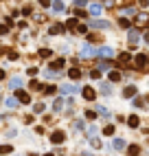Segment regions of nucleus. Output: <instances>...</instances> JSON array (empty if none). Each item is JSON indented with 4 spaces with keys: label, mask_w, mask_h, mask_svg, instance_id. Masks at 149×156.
Segmentation results:
<instances>
[{
    "label": "nucleus",
    "mask_w": 149,
    "mask_h": 156,
    "mask_svg": "<svg viewBox=\"0 0 149 156\" xmlns=\"http://www.w3.org/2000/svg\"><path fill=\"white\" fill-rule=\"evenodd\" d=\"M74 128H77V130H86V123H83V121H79V119H77V121H74Z\"/></svg>",
    "instance_id": "cd10ccee"
},
{
    "label": "nucleus",
    "mask_w": 149,
    "mask_h": 156,
    "mask_svg": "<svg viewBox=\"0 0 149 156\" xmlns=\"http://www.w3.org/2000/svg\"><path fill=\"white\" fill-rule=\"evenodd\" d=\"M40 55H42V57H50V51H48V49H42Z\"/></svg>",
    "instance_id": "e433bc0d"
},
{
    "label": "nucleus",
    "mask_w": 149,
    "mask_h": 156,
    "mask_svg": "<svg viewBox=\"0 0 149 156\" xmlns=\"http://www.w3.org/2000/svg\"><path fill=\"white\" fill-rule=\"evenodd\" d=\"M90 26H92V29H108L110 22H105V20H97V22H92Z\"/></svg>",
    "instance_id": "0eeeda50"
},
{
    "label": "nucleus",
    "mask_w": 149,
    "mask_h": 156,
    "mask_svg": "<svg viewBox=\"0 0 149 156\" xmlns=\"http://www.w3.org/2000/svg\"><path fill=\"white\" fill-rule=\"evenodd\" d=\"M127 123H129V128H138L140 121H138V116H136V114H132V116L127 119Z\"/></svg>",
    "instance_id": "f8f14e48"
},
{
    "label": "nucleus",
    "mask_w": 149,
    "mask_h": 156,
    "mask_svg": "<svg viewBox=\"0 0 149 156\" xmlns=\"http://www.w3.org/2000/svg\"><path fill=\"white\" fill-rule=\"evenodd\" d=\"M50 5H53V11H57V13H59V11H64V0H55V2H50Z\"/></svg>",
    "instance_id": "6e6552de"
},
{
    "label": "nucleus",
    "mask_w": 149,
    "mask_h": 156,
    "mask_svg": "<svg viewBox=\"0 0 149 156\" xmlns=\"http://www.w3.org/2000/svg\"><path fill=\"white\" fill-rule=\"evenodd\" d=\"M86 119H97V110H86Z\"/></svg>",
    "instance_id": "393cba45"
},
{
    "label": "nucleus",
    "mask_w": 149,
    "mask_h": 156,
    "mask_svg": "<svg viewBox=\"0 0 149 156\" xmlns=\"http://www.w3.org/2000/svg\"><path fill=\"white\" fill-rule=\"evenodd\" d=\"M123 95H125V97H134V95H136V88H134V86H127Z\"/></svg>",
    "instance_id": "a211bd4d"
},
{
    "label": "nucleus",
    "mask_w": 149,
    "mask_h": 156,
    "mask_svg": "<svg viewBox=\"0 0 149 156\" xmlns=\"http://www.w3.org/2000/svg\"><path fill=\"white\" fill-rule=\"evenodd\" d=\"M119 24L123 26V29H129V20H127V18H121V20H119Z\"/></svg>",
    "instance_id": "bb28decb"
},
{
    "label": "nucleus",
    "mask_w": 149,
    "mask_h": 156,
    "mask_svg": "<svg viewBox=\"0 0 149 156\" xmlns=\"http://www.w3.org/2000/svg\"><path fill=\"white\" fill-rule=\"evenodd\" d=\"M40 5L46 9V7H50V0H40Z\"/></svg>",
    "instance_id": "ea45409f"
},
{
    "label": "nucleus",
    "mask_w": 149,
    "mask_h": 156,
    "mask_svg": "<svg viewBox=\"0 0 149 156\" xmlns=\"http://www.w3.org/2000/svg\"><path fill=\"white\" fill-rule=\"evenodd\" d=\"M136 20H138V24H147V22H149V15L147 13H138V15H136Z\"/></svg>",
    "instance_id": "ddd939ff"
},
{
    "label": "nucleus",
    "mask_w": 149,
    "mask_h": 156,
    "mask_svg": "<svg viewBox=\"0 0 149 156\" xmlns=\"http://www.w3.org/2000/svg\"><path fill=\"white\" fill-rule=\"evenodd\" d=\"M97 55L105 57V60H112V57H114V51L110 49V46H101V49H97Z\"/></svg>",
    "instance_id": "f257e3e1"
},
{
    "label": "nucleus",
    "mask_w": 149,
    "mask_h": 156,
    "mask_svg": "<svg viewBox=\"0 0 149 156\" xmlns=\"http://www.w3.org/2000/svg\"><path fill=\"white\" fill-rule=\"evenodd\" d=\"M5 103H7V108H15V106H18V99H13V97H9V99H7Z\"/></svg>",
    "instance_id": "412c9836"
},
{
    "label": "nucleus",
    "mask_w": 149,
    "mask_h": 156,
    "mask_svg": "<svg viewBox=\"0 0 149 156\" xmlns=\"http://www.w3.org/2000/svg\"><path fill=\"white\" fill-rule=\"evenodd\" d=\"M112 147H114V150H123V147H125V141H123V139H114Z\"/></svg>",
    "instance_id": "2eb2a0df"
},
{
    "label": "nucleus",
    "mask_w": 149,
    "mask_h": 156,
    "mask_svg": "<svg viewBox=\"0 0 149 156\" xmlns=\"http://www.w3.org/2000/svg\"><path fill=\"white\" fill-rule=\"evenodd\" d=\"M0 79H5V71H0Z\"/></svg>",
    "instance_id": "79ce46f5"
},
{
    "label": "nucleus",
    "mask_w": 149,
    "mask_h": 156,
    "mask_svg": "<svg viewBox=\"0 0 149 156\" xmlns=\"http://www.w3.org/2000/svg\"><path fill=\"white\" fill-rule=\"evenodd\" d=\"M145 42H149V33H147V35H145Z\"/></svg>",
    "instance_id": "37998d69"
},
{
    "label": "nucleus",
    "mask_w": 149,
    "mask_h": 156,
    "mask_svg": "<svg viewBox=\"0 0 149 156\" xmlns=\"http://www.w3.org/2000/svg\"><path fill=\"white\" fill-rule=\"evenodd\" d=\"M127 37H129V44H132V46H134V44H138V42H140V33H138V31H134V29H129Z\"/></svg>",
    "instance_id": "7ed1b4c3"
},
{
    "label": "nucleus",
    "mask_w": 149,
    "mask_h": 156,
    "mask_svg": "<svg viewBox=\"0 0 149 156\" xmlns=\"http://www.w3.org/2000/svg\"><path fill=\"white\" fill-rule=\"evenodd\" d=\"M18 101H20V103H29V95H26V92H22V90H18Z\"/></svg>",
    "instance_id": "9b49d317"
},
{
    "label": "nucleus",
    "mask_w": 149,
    "mask_h": 156,
    "mask_svg": "<svg viewBox=\"0 0 149 156\" xmlns=\"http://www.w3.org/2000/svg\"><path fill=\"white\" fill-rule=\"evenodd\" d=\"M44 156H53V154H44Z\"/></svg>",
    "instance_id": "c03bdc74"
},
{
    "label": "nucleus",
    "mask_w": 149,
    "mask_h": 156,
    "mask_svg": "<svg viewBox=\"0 0 149 156\" xmlns=\"http://www.w3.org/2000/svg\"><path fill=\"white\" fill-rule=\"evenodd\" d=\"M64 139H66V134L61 130H57V132H53V134H50V141L53 143H64Z\"/></svg>",
    "instance_id": "20e7f679"
},
{
    "label": "nucleus",
    "mask_w": 149,
    "mask_h": 156,
    "mask_svg": "<svg viewBox=\"0 0 149 156\" xmlns=\"http://www.w3.org/2000/svg\"><path fill=\"white\" fill-rule=\"evenodd\" d=\"M103 134L112 136V134H114V125H105V128H103Z\"/></svg>",
    "instance_id": "a878e982"
},
{
    "label": "nucleus",
    "mask_w": 149,
    "mask_h": 156,
    "mask_svg": "<svg viewBox=\"0 0 149 156\" xmlns=\"http://www.w3.org/2000/svg\"><path fill=\"white\" fill-rule=\"evenodd\" d=\"M72 79H81V73H79V68H70V73H68Z\"/></svg>",
    "instance_id": "f3484780"
},
{
    "label": "nucleus",
    "mask_w": 149,
    "mask_h": 156,
    "mask_svg": "<svg viewBox=\"0 0 149 156\" xmlns=\"http://www.w3.org/2000/svg\"><path fill=\"white\" fill-rule=\"evenodd\" d=\"M81 57H97V49H95V46H90V44L81 46Z\"/></svg>",
    "instance_id": "f03ea898"
},
{
    "label": "nucleus",
    "mask_w": 149,
    "mask_h": 156,
    "mask_svg": "<svg viewBox=\"0 0 149 156\" xmlns=\"http://www.w3.org/2000/svg\"><path fill=\"white\" fill-rule=\"evenodd\" d=\"M99 112H101V116H110V112H108V108H103V106H99Z\"/></svg>",
    "instance_id": "2f4dec72"
},
{
    "label": "nucleus",
    "mask_w": 149,
    "mask_h": 156,
    "mask_svg": "<svg viewBox=\"0 0 149 156\" xmlns=\"http://www.w3.org/2000/svg\"><path fill=\"white\" fill-rule=\"evenodd\" d=\"M61 66H64V60H57V62H53V64H50V68H53V71H57V68H61Z\"/></svg>",
    "instance_id": "b1692460"
},
{
    "label": "nucleus",
    "mask_w": 149,
    "mask_h": 156,
    "mask_svg": "<svg viewBox=\"0 0 149 156\" xmlns=\"http://www.w3.org/2000/svg\"><path fill=\"white\" fill-rule=\"evenodd\" d=\"M7 31H9V24H0V35H5Z\"/></svg>",
    "instance_id": "473e14b6"
},
{
    "label": "nucleus",
    "mask_w": 149,
    "mask_h": 156,
    "mask_svg": "<svg viewBox=\"0 0 149 156\" xmlns=\"http://www.w3.org/2000/svg\"><path fill=\"white\" fill-rule=\"evenodd\" d=\"M97 97V92H95V88H90V86H86L83 88V99H88V101H92Z\"/></svg>",
    "instance_id": "39448f33"
},
{
    "label": "nucleus",
    "mask_w": 149,
    "mask_h": 156,
    "mask_svg": "<svg viewBox=\"0 0 149 156\" xmlns=\"http://www.w3.org/2000/svg\"><path fill=\"white\" fill-rule=\"evenodd\" d=\"M22 86V79L20 77H13V79H11V88H20Z\"/></svg>",
    "instance_id": "aec40b11"
},
{
    "label": "nucleus",
    "mask_w": 149,
    "mask_h": 156,
    "mask_svg": "<svg viewBox=\"0 0 149 156\" xmlns=\"http://www.w3.org/2000/svg\"><path fill=\"white\" fill-rule=\"evenodd\" d=\"M44 92H46V95H53V92H55V86H46Z\"/></svg>",
    "instance_id": "72a5a7b5"
},
{
    "label": "nucleus",
    "mask_w": 149,
    "mask_h": 156,
    "mask_svg": "<svg viewBox=\"0 0 149 156\" xmlns=\"http://www.w3.org/2000/svg\"><path fill=\"white\" fill-rule=\"evenodd\" d=\"M129 57H132L129 53H121V57H119V60H121V62H129Z\"/></svg>",
    "instance_id": "7c9ffc66"
},
{
    "label": "nucleus",
    "mask_w": 149,
    "mask_h": 156,
    "mask_svg": "<svg viewBox=\"0 0 149 156\" xmlns=\"http://www.w3.org/2000/svg\"><path fill=\"white\" fill-rule=\"evenodd\" d=\"M145 64H147V55H143V53H140V55H136V66H138V68H143Z\"/></svg>",
    "instance_id": "1a4fd4ad"
},
{
    "label": "nucleus",
    "mask_w": 149,
    "mask_h": 156,
    "mask_svg": "<svg viewBox=\"0 0 149 156\" xmlns=\"http://www.w3.org/2000/svg\"><path fill=\"white\" fill-rule=\"evenodd\" d=\"M147 62H149V57H147Z\"/></svg>",
    "instance_id": "a18cd8bd"
},
{
    "label": "nucleus",
    "mask_w": 149,
    "mask_h": 156,
    "mask_svg": "<svg viewBox=\"0 0 149 156\" xmlns=\"http://www.w3.org/2000/svg\"><path fill=\"white\" fill-rule=\"evenodd\" d=\"M92 147H99L101 150V139H95V136H92Z\"/></svg>",
    "instance_id": "c756f323"
},
{
    "label": "nucleus",
    "mask_w": 149,
    "mask_h": 156,
    "mask_svg": "<svg viewBox=\"0 0 149 156\" xmlns=\"http://www.w3.org/2000/svg\"><path fill=\"white\" fill-rule=\"evenodd\" d=\"M35 112H37V114H40V112H44V103H37V106H35Z\"/></svg>",
    "instance_id": "4c0bfd02"
},
{
    "label": "nucleus",
    "mask_w": 149,
    "mask_h": 156,
    "mask_svg": "<svg viewBox=\"0 0 149 156\" xmlns=\"http://www.w3.org/2000/svg\"><path fill=\"white\" fill-rule=\"evenodd\" d=\"M101 92H103V95H110V86L103 84V86H101Z\"/></svg>",
    "instance_id": "f704fd0d"
},
{
    "label": "nucleus",
    "mask_w": 149,
    "mask_h": 156,
    "mask_svg": "<svg viewBox=\"0 0 149 156\" xmlns=\"http://www.w3.org/2000/svg\"><path fill=\"white\" fill-rule=\"evenodd\" d=\"M86 2H88V0H74V5H77V7H83Z\"/></svg>",
    "instance_id": "a19ab883"
},
{
    "label": "nucleus",
    "mask_w": 149,
    "mask_h": 156,
    "mask_svg": "<svg viewBox=\"0 0 149 156\" xmlns=\"http://www.w3.org/2000/svg\"><path fill=\"white\" fill-rule=\"evenodd\" d=\"M53 108H55V110H61V108H64V99H55Z\"/></svg>",
    "instance_id": "5701e85b"
},
{
    "label": "nucleus",
    "mask_w": 149,
    "mask_h": 156,
    "mask_svg": "<svg viewBox=\"0 0 149 156\" xmlns=\"http://www.w3.org/2000/svg\"><path fill=\"white\" fill-rule=\"evenodd\" d=\"M90 77H92V79H99V77H101V71H92V73H90Z\"/></svg>",
    "instance_id": "c9c22d12"
},
{
    "label": "nucleus",
    "mask_w": 149,
    "mask_h": 156,
    "mask_svg": "<svg viewBox=\"0 0 149 156\" xmlns=\"http://www.w3.org/2000/svg\"><path fill=\"white\" fill-rule=\"evenodd\" d=\"M77 31H79V33H86V31H88V26H86V24H79V26H77Z\"/></svg>",
    "instance_id": "58836bf2"
},
{
    "label": "nucleus",
    "mask_w": 149,
    "mask_h": 156,
    "mask_svg": "<svg viewBox=\"0 0 149 156\" xmlns=\"http://www.w3.org/2000/svg\"><path fill=\"white\" fill-rule=\"evenodd\" d=\"M11 152V145H0V154H9Z\"/></svg>",
    "instance_id": "c85d7f7f"
},
{
    "label": "nucleus",
    "mask_w": 149,
    "mask_h": 156,
    "mask_svg": "<svg viewBox=\"0 0 149 156\" xmlns=\"http://www.w3.org/2000/svg\"><path fill=\"white\" fill-rule=\"evenodd\" d=\"M110 81H121V73L119 71H110Z\"/></svg>",
    "instance_id": "dca6fc26"
},
{
    "label": "nucleus",
    "mask_w": 149,
    "mask_h": 156,
    "mask_svg": "<svg viewBox=\"0 0 149 156\" xmlns=\"http://www.w3.org/2000/svg\"><path fill=\"white\" fill-rule=\"evenodd\" d=\"M77 22H79V20H77V18H70V20H68V22H66V29H70V31H74V29H77Z\"/></svg>",
    "instance_id": "4468645a"
},
{
    "label": "nucleus",
    "mask_w": 149,
    "mask_h": 156,
    "mask_svg": "<svg viewBox=\"0 0 149 156\" xmlns=\"http://www.w3.org/2000/svg\"><path fill=\"white\" fill-rule=\"evenodd\" d=\"M101 11H103V7H101V5H90V15H95V18H97Z\"/></svg>",
    "instance_id": "9d476101"
},
{
    "label": "nucleus",
    "mask_w": 149,
    "mask_h": 156,
    "mask_svg": "<svg viewBox=\"0 0 149 156\" xmlns=\"http://www.w3.org/2000/svg\"><path fill=\"white\" fill-rule=\"evenodd\" d=\"M138 152H140V147H138V145H132V147L127 150V154H129V156H136Z\"/></svg>",
    "instance_id": "4be33fe9"
},
{
    "label": "nucleus",
    "mask_w": 149,
    "mask_h": 156,
    "mask_svg": "<svg viewBox=\"0 0 149 156\" xmlns=\"http://www.w3.org/2000/svg\"><path fill=\"white\" fill-rule=\"evenodd\" d=\"M59 31H61V24H53V26L48 29V33H50V35H57Z\"/></svg>",
    "instance_id": "6ab92c4d"
},
{
    "label": "nucleus",
    "mask_w": 149,
    "mask_h": 156,
    "mask_svg": "<svg viewBox=\"0 0 149 156\" xmlns=\"http://www.w3.org/2000/svg\"><path fill=\"white\" fill-rule=\"evenodd\" d=\"M61 92H64V95H72V92H77V86L64 84V86H61Z\"/></svg>",
    "instance_id": "423d86ee"
}]
</instances>
